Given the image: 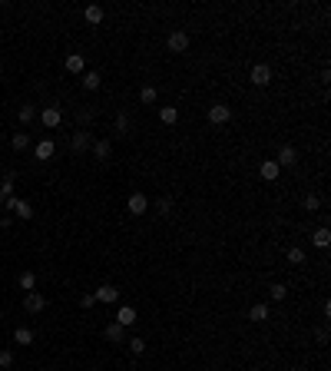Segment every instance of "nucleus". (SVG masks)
Returning a JSON list of instances; mask_svg holds the SVG:
<instances>
[{
  "mask_svg": "<svg viewBox=\"0 0 331 371\" xmlns=\"http://www.w3.org/2000/svg\"><path fill=\"white\" fill-rule=\"evenodd\" d=\"M126 212L129 215H146L149 212V195L146 192H133L129 199H126Z\"/></svg>",
  "mask_w": 331,
  "mask_h": 371,
  "instance_id": "1",
  "label": "nucleus"
},
{
  "mask_svg": "<svg viewBox=\"0 0 331 371\" xmlns=\"http://www.w3.org/2000/svg\"><path fill=\"white\" fill-rule=\"evenodd\" d=\"M166 47H169V53H186L189 50V33L186 30H172L166 37Z\"/></svg>",
  "mask_w": 331,
  "mask_h": 371,
  "instance_id": "2",
  "label": "nucleus"
},
{
  "mask_svg": "<svg viewBox=\"0 0 331 371\" xmlns=\"http://www.w3.org/2000/svg\"><path fill=\"white\" fill-rule=\"evenodd\" d=\"M249 80L255 83V86H269V83H272V67H269V63H255L252 73H249Z\"/></svg>",
  "mask_w": 331,
  "mask_h": 371,
  "instance_id": "3",
  "label": "nucleus"
},
{
  "mask_svg": "<svg viewBox=\"0 0 331 371\" xmlns=\"http://www.w3.org/2000/svg\"><path fill=\"white\" fill-rule=\"evenodd\" d=\"M229 120H232V106H225V103H212V106H209V123L222 126Z\"/></svg>",
  "mask_w": 331,
  "mask_h": 371,
  "instance_id": "4",
  "label": "nucleus"
},
{
  "mask_svg": "<svg viewBox=\"0 0 331 371\" xmlns=\"http://www.w3.org/2000/svg\"><path fill=\"white\" fill-rule=\"evenodd\" d=\"M40 123H43L47 129H56V126L63 123V113H60V106H43V110H40Z\"/></svg>",
  "mask_w": 331,
  "mask_h": 371,
  "instance_id": "5",
  "label": "nucleus"
},
{
  "mask_svg": "<svg viewBox=\"0 0 331 371\" xmlns=\"http://www.w3.org/2000/svg\"><path fill=\"white\" fill-rule=\"evenodd\" d=\"M275 163H278V169H292V166L298 163V149H295V146H281Z\"/></svg>",
  "mask_w": 331,
  "mask_h": 371,
  "instance_id": "6",
  "label": "nucleus"
},
{
  "mask_svg": "<svg viewBox=\"0 0 331 371\" xmlns=\"http://www.w3.org/2000/svg\"><path fill=\"white\" fill-rule=\"evenodd\" d=\"M90 146H93V136H90L86 129H80V133L70 136V149H73V152H86Z\"/></svg>",
  "mask_w": 331,
  "mask_h": 371,
  "instance_id": "7",
  "label": "nucleus"
},
{
  "mask_svg": "<svg viewBox=\"0 0 331 371\" xmlns=\"http://www.w3.org/2000/svg\"><path fill=\"white\" fill-rule=\"evenodd\" d=\"M24 309L30 312V315H37V312H43V309H47V298L40 295V292H27V298H24Z\"/></svg>",
  "mask_w": 331,
  "mask_h": 371,
  "instance_id": "8",
  "label": "nucleus"
},
{
  "mask_svg": "<svg viewBox=\"0 0 331 371\" xmlns=\"http://www.w3.org/2000/svg\"><path fill=\"white\" fill-rule=\"evenodd\" d=\"M103 338H106V341H113V345H123V341H126V328L113 321V325H106V328H103Z\"/></svg>",
  "mask_w": 331,
  "mask_h": 371,
  "instance_id": "9",
  "label": "nucleus"
},
{
  "mask_svg": "<svg viewBox=\"0 0 331 371\" xmlns=\"http://www.w3.org/2000/svg\"><path fill=\"white\" fill-rule=\"evenodd\" d=\"M116 325L133 328V325H136V309H133V305H119V312H116Z\"/></svg>",
  "mask_w": 331,
  "mask_h": 371,
  "instance_id": "10",
  "label": "nucleus"
},
{
  "mask_svg": "<svg viewBox=\"0 0 331 371\" xmlns=\"http://www.w3.org/2000/svg\"><path fill=\"white\" fill-rule=\"evenodd\" d=\"M278 163H275V159H265V163L262 166H258V176H262L265 179V183H275V179H278Z\"/></svg>",
  "mask_w": 331,
  "mask_h": 371,
  "instance_id": "11",
  "label": "nucleus"
},
{
  "mask_svg": "<svg viewBox=\"0 0 331 371\" xmlns=\"http://www.w3.org/2000/svg\"><path fill=\"white\" fill-rule=\"evenodd\" d=\"M53 152H56L53 139H43V143H37V146H33V156H37V159H43V163H47V159H53Z\"/></svg>",
  "mask_w": 331,
  "mask_h": 371,
  "instance_id": "12",
  "label": "nucleus"
},
{
  "mask_svg": "<svg viewBox=\"0 0 331 371\" xmlns=\"http://www.w3.org/2000/svg\"><path fill=\"white\" fill-rule=\"evenodd\" d=\"M63 67H67L70 73H86V60H83L80 53H70V57L63 60Z\"/></svg>",
  "mask_w": 331,
  "mask_h": 371,
  "instance_id": "13",
  "label": "nucleus"
},
{
  "mask_svg": "<svg viewBox=\"0 0 331 371\" xmlns=\"http://www.w3.org/2000/svg\"><path fill=\"white\" fill-rule=\"evenodd\" d=\"M93 295H96V302H116V298H119V289H116V285H100Z\"/></svg>",
  "mask_w": 331,
  "mask_h": 371,
  "instance_id": "14",
  "label": "nucleus"
},
{
  "mask_svg": "<svg viewBox=\"0 0 331 371\" xmlns=\"http://www.w3.org/2000/svg\"><path fill=\"white\" fill-rule=\"evenodd\" d=\"M90 149H93V156H96V159H109L113 143H109V139H93V146H90Z\"/></svg>",
  "mask_w": 331,
  "mask_h": 371,
  "instance_id": "15",
  "label": "nucleus"
},
{
  "mask_svg": "<svg viewBox=\"0 0 331 371\" xmlns=\"http://www.w3.org/2000/svg\"><path fill=\"white\" fill-rule=\"evenodd\" d=\"M83 17H86V24H93V27L103 24V7L100 4H90L86 10H83Z\"/></svg>",
  "mask_w": 331,
  "mask_h": 371,
  "instance_id": "16",
  "label": "nucleus"
},
{
  "mask_svg": "<svg viewBox=\"0 0 331 371\" xmlns=\"http://www.w3.org/2000/svg\"><path fill=\"white\" fill-rule=\"evenodd\" d=\"M249 318L252 321H269V305H265V302H255L249 309Z\"/></svg>",
  "mask_w": 331,
  "mask_h": 371,
  "instance_id": "17",
  "label": "nucleus"
},
{
  "mask_svg": "<svg viewBox=\"0 0 331 371\" xmlns=\"http://www.w3.org/2000/svg\"><path fill=\"white\" fill-rule=\"evenodd\" d=\"M159 120H163L166 126L179 123V106H163V110H159Z\"/></svg>",
  "mask_w": 331,
  "mask_h": 371,
  "instance_id": "18",
  "label": "nucleus"
},
{
  "mask_svg": "<svg viewBox=\"0 0 331 371\" xmlns=\"http://www.w3.org/2000/svg\"><path fill=\"white\" fill-rule=\"evenodd\" d=\"M312 242H315L318 249H328V242H331V232H328L325 226H321V229H315V232H312Z\"/></svg>",
  "mask_w": 331,
  "mask_h": 371,
  "instance_id": "19",
  "label": "nucleus"
},
{
  "mask_svg": "<svg viewBox=\"0 0 331 371\" xmlns=\"http://www.w3.org/2000/svg\"><path fill=\"white\" fill-rule=\"evenodd\" d=\"M152 209H156V215H172V199H169V195H163V199H156L152 202Z\"/></svg>",
  "mask_w": 331,
  "mask_h": 371,
  "instance_id": "20",
  "label": "nucleus"
},
{
  "mask_svg": "<svg viewBox=\"0 0 331 371\" xmlns=\"http://www.w3.org/2000/svg\"><path fill=\"white\" fill-rule=\"evenodd\" d=\"M13 215H17V219H33V206H30V202H27V199H20L17 202V209H13Z\"/></svg>",
  "mask_w": 331,
  "mask_h": 371,
  "instance_id": "21",
  "label": "nucleus"
},
{
  "mask_svg": "<svg viewBox=\"0 0 331 371\" xmlns=\"http://www.w3.org/2000/svg\"><path fill=\"white\" fill-rule=\"evenodd\" d=\"M100 73H96V70H86V73H83V86L86 90H100Z\"/></svg>",
  "mask_w": 331,
  "mask_h": 371,
  "instance_id": "22",
  "label": "nucleus"
},
{
  "mask_svg": "<svg viewBox=\"0 0 331 371\" xmlns=\"http://www.w3.org/2000/svg\"><path fill=\"white\" fill-rule=\"evenodd\" d=\"M10 146H13L17 152H24L27 146H30V136H27V133H13V136H10Z\"/></svg>",
  "mask_w": 331,
  "mask_h": 371,
  "instance_id": "23",
  "label": "nucleus"
},
{
  "mask_svg": "<svg viewBox=\"0 0 331 371\" xmlns=\"http://www.w3.org/2000/svg\"><path fill=\"white\" fill-rule=\"evenodd\" d=\"M7 195H13V172H7L4 176V183H0V206H4V199Z\"/></svg>",
  "mask_w": 331,
  "mask_h": 371,
  "instance_id": "24",
  "label": "nucleus"
},
{
  "mask_svg": "<svg viewBox=\"0 0 331 371\" xmlns=\"http://www.w3.org/2000/svg\"><path fill=\"white\" fill-rule=\"evenodd\" d=\"M285 258H288V262H292V265H305V258H308V255H305V249L292 246V249H288V255H285Z\"/></svg>",
  "mask_w": 331,
  "mask_h": 371,
  "instance_id": "25",
  "label": "nucleus"
},
{
  "mask_svg": "<svg viewBox=\"0 0 331 371\" xmlns=\"http://www.w3.org/2000/svg\"><path fill=\"white\" fill-rule=\"evenodd\" d=\"M17 282H20V289H24V292H33V285H37V275H33V272H20Z\"/></svg>",
  "mask_w": 331,
  "mask_h": 371,
  "instance_id": "26",
  "label": "nucleus"
},
{
  "mask_svg": "<svg viewBox=\"0 0 331 371\" xmlns=\"http://www.w3.org/2000/svg\"><path fill=\"white\" fill-rule=\"evenodd\" d=\"M13 341H17V345H33V332L30 328H17V332H13Z\"/></svg>",
  "mask_w": 331,
  "mask_h": 371,
  "instance_id": "27",
  "label": "nucleus"
},
{
  "mask_svg": "<svg viewBox=\"0 0 331 371\" xmlns=\"http://www.w3.org/2000/svg\"><path fill=\"white\" fill-rule=\"evenodd\" d=\"M269 295H272V302H285L288 289H285V285H281V282H275V285H272V289H269Z\"/></svg>",
  "mask_w": 331,
  "mask_h": 371,
  "instance_id": "28",
  "label": "nucleus"
},
{
  "mask_svg": "<svg viewBox=\"0 0 331 371\" xmlns=\"http://www.w3.org/2000/svg\"><path fill=\"white\" fill-rule=\"evenodd\" d=\"M156 96H159L156 86H143V90H139V100H143V103H156Z\"/></svg>",
  "mask_w": 331,
  "mask_h": 371,
  "instance_id": "29",
  "label": "nucleus"
},
{
  "mask_svg": "<svg viewBox=\"0 0 331 371\" xmlns=\"http://www.w3.org/2000/svg\"><path fill=\"white\" fill-rule=\"evenodd\" d=\"M37 120V106H20V123H33Z\"/></svg>",
  "mask_w": 331,
  "mask_h": 371,
  "instance_id": "30",
  "label": "nucleus"
},
{
  "mask_svg": "<svg viewBox=\"0 0 331 371\" xmlns=\"http://www.w3.org/2000/svg\"><path fill=\"white\" fill-rule=\"evenodd\" d=\"M305 209H308V212H318V209H321V199H318V195H305Z\"/></svg>",
  "mask_w": 331,
  "mask_h": 371,
  "instance_id": "31",
  "label": "nucleus"
},
{
  "mask_svg": "<svg viewBox=\"0 0 331 371\" xmlns=\"http://www.w3.org/2000/svg\"><path fill=\"white\" fill-rule=\"evenodd\" d=\"M126 345H129V352H133V355H143V352H146V341H143V338H129Z\"/></svg>",
  "mask_w": 331,
  "mask_h": 371,
  "instance_id": "32",
  "label": "nucleus"
},
{
  "mask_svg": "<svg viewBox=\"0 0 331 371\" xmlns=\"http://www.w3.org/2000/svg\"><path fill=\"white\" fill-rule=\"evenodd\" d=\"M13 365V352L10 348H0V368H10Z\"/></svg>",
  "mask_w": 331,
  "mask_h": 371,
  "instance_id": "33",
  "label": "nucleus"
},
{
  "mask_svg": "<svg viewBox=\"0 0 331 371\" xmlns=\"http://www.w3.org/2000/svg\"><path fill=\"white\" fill-rule=\"evenodd\" d=\"M116 129H119V133L129 129V116H126V113H119V116H116Z\"/></svg>",
  "mask_w": 331,
  "mask_h": 371,
  "instance_id": "34",
  "label": "nucleus"
},
{
  "mask_svg": "<svg viewBox=\"0 0 331 371\" xmlns=\"http://www.w3.org/2000/svg\"><path fill=\"white\" fill-rule=\"evenodd\" d=\"M80 305H83V309H93V305H96V295H93V292H86V295L80 298Z\"/></svg>",
  "mask_w": 331,
  "mask_h": 371,
  "instance_id": "35",
  "label": "nucleus"
},
{
  "mask_svg": "<svg viewBox=\"0 0 331 371\" xmlns=\"http://www.w3.org/2000/svg\"><path fill=\"white\" fill-rule=\"evenodd\" d=\"M17 202H20L17 195H7V199H4V206H7V209H10V212H13V209H17Z\"/></svg>",
  "mask_w": 331,
  "mask_h": 371,
  "instance_id": "36",
  "label": "nucleus"
}]
</instances>
